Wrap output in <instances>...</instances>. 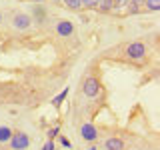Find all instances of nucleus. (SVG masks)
Masks as SVG:
<instances>
[{
    "label": "nucleus",
    "mask_w": 160,
    "mask_h": 150,
    "mask_svg": "<svg viewBox=\"0 0 160 150\" xmlns=\"http://www.w3.org/2000/svg\"><path fill=\"white\" fill-rule=\"evenodd\" d=\"M124 54H126V58L140 62V60H144L148 56V46L144 42H130V44H126V48H124Z\"/></svg>",
    "instance_id": "obj_1"
},
{
    "label": "nucleus",
    "mask_w": 160,
    "mask_h": 150,
    "mask_svg": "<svg viewBox=\"0 0 160 150\" xmlns=\"http://www.w3.org/2000/svg\"><path fill=\"white\" fill-rule=\"evenodd\" d=\"M8 146H10V150H28L30 148V136L26 132H22V130H16L10 136Z\"/></svg>",
    "instance_id": "obj_2"
},
{
    "label": "nucleus",
    "mask_w": 160,
    "mask_h": 150,
    "mask_svg": "<svg viewBox=\"0 0 160 150\" xmlns=\"http://www.w3.org/2000/svg\"><path fill=\"white\" fill-rule=\"evenodd\" d=\"M32 16L26 12H16L12 16V20H10V24H12V28L14 30H18V32H26V30L32 28Z\"/></svg>",
    "instance_id": "obj_3"
},
{
    "label": "nucleus",
    "mask_w": 160,
    "mask_h": 150,
    "mask_svg": "<svg viewBox=\"0 0 160 150\" xmlns=\"http://www.w3.org/2000/svg\"><path fill=\"white\" fill-rule=\"evenodd\" d=\"M54 30H56V34L60 38H70V36H74V32H76L74 22L68 20V18H58L56 22H54Z\"/></svg>",
    "instance_id": "obj_4"
},
{
    "label": "nucleus",
    "mask_w": 160,
    "mask_h": 150,
    "mask_svg": "<svg viewBox=\"0 0 160 150\" xmlns=\"http://www.w3.org/2000/svg\"><path fill=\"white\" fill-rule=\"evenodd\" d=\"M100 90H102V84H100V80L96 76H86L82 82V92L86 94L88 98H96L100 94Z\"/></svg>",
    "instance_id": "obj_5"
},
{
    "label": "nucleus",
    "mask_w": 160,
    "mask_h": 150,
    "mask_svg": "<svg viewBox=\"0 0 160 150\" xmlns=\"http://www.w3.org/2000/svg\"><path fill=\"white\" fill-rule=\"evenodd\" d=\"M98 128L94 126L92 122H86V124H82L80 126V138L82 140H86V142H90V144H94L98 140Z\"/></svg>",
    "instance_id": "obj_6"
},
{
    "label": "nucleus",
    "mask_w": 160,
    "mask_h": 150,
    "mask_svg": "<svg viewBox=\"0 0 160 150\" xmlns=\"http://www.w3.org/2000/svg\"><path fill=\"white\" fill-rule=\"evenodd\" d=\"M102 150H124V140L120 136H110L104 140Z\"/></svg>",
    "instance_id": "obj_7"
},
{
    "label": "nucleus",
    "mask_w": 160,
    "mask_h": 150,
    "mask_svg": "<svg viewBox=\"0 0 160 150\" xmlns=\"http://www.w3.org/2000/svg\"><path fill=\"white\" fill-rule=\"evenodd\" d=\"M12 132H14V130L10 128V126H6V124H0V146L8 144L10 136H12Z\"/></svg>",
    "instance_id": "obj_8"
},
{
    "label": "nucleus",
    "mask_w": 160,
    "mask_h": 150,
    "mask_svg": "<svg viewBox=\"0 0 160 150\" xmlns=\"http://www.w3.org/2000/svg\"><path fill=\"white\" fill-rule=\"evenodd\" d=\"M114 8H116V2H114V0H100V2H98V10H100V12H104V14L112 12Z\"/></svg>",
    "instance_id": "obj_9"
},
{
    "label": "nucleus",
    "mask_w": 160,
    "mask_h": 150,
    "mask_svg": "<svg viewBox=\"0 0 160 150\" xmlns=\"http://www.w3.org/2000/svg\"><path fill=\"white\" fill-rule=\"evenodd\" d=\"M68 92H70V88L66 86V88H64V90H62V92H60V94H56V96L52 98V106H54V108H60V104H62L64 100H66Z\"/></svg>",
    "instance_id": "obj_10"
},
{
    "label": "nucleus",
    "mask_w": 160,
    "mask_h": 150,
    "mask_svg": "<svg viewBox=\"0 0 160 150\" xmlns=\"http://www.w3.org/2000/svg\"><path fill=\"white\" fill-rule=\"evenodd\" d=\"M62 4L68 10H80L82 8V2H80V0H62Z\"/></svg>",
    "instance_id": "obj_11"
},
{
    "label": "nucleus",
    "mask_w": 160,
    "mask_h": 150,
    "mask_svg": "<svg viewBox=\"0 0 160 150\" xmlns=\"http://www.w3.org/2000/svg\"><path fill=\"white\" fill-rule=\"evenodd\" d=\"M144 4H146V10H150V12L160 10V0H144Z\"/></svg>",
    "instance_id": "obj_12"
},
{
    "label": "nucleus",
    "mask_w": 160,
    "mask_h": 150,
    "mask_svg": "<svg viewBox=\"0 0 160 150\" xmlns=\"http://www.w3.org/2000/svg\"><path fill=\"white\" fill-rule=\"evenodd\" d=\"M82 2V8H98L100 0H80Z\"/></svg>",
    "instance_id": "obj_13"
},
{
    "label": "nucleus",
    "mask_w": 160,
    "mask_h": 150,
    "mask_svg": "<svg viewBox=\"0 0 160 150\" xmlns=\"http://www.w3.org/2000/svg\"><path fill=\"white\" fill-rule=\"evenodd\" d=\"M58 134H60V126H58V124H56V126H52V128H50V130H48V140H52V138H56V136H58Z\"/></svg>",
    "instance_id": "obj_14"
},
{
    "label": "nucleus",
    "mask_w": 160,
    "mask_h": 150,
    "mask_svg": "<svg viewBox=\"0 0 160 150\" xmlns=\"http://www.w3.org/2000/svg\"><path fill=\"white\" fill-rule=\"evenodd\" d=\"M58 140H60V144H62L64 148H72V142L66 138V136H62V134H58Z\"/></svg>",
    "instance_id": "obj_15"
},
{
    "label": "nucleus",
    "mask_w": 160,
    "mask_h": 150,
    "mask_svg": "<svg viewBox=\"0 0 160 150\" xmlns=\"http://www.w3.org/2000/svg\"><path fill=\"white\" fill-rule=\"evenodd\" d=\"M42 150H56L54 140H46V142H44V146H42Z\"/></svg>",
    "instance_id": "obj_16"
},
{
    "label": "nucleus",
    "mask_w": 160,
    "mask_h": 150,
    "mask_svg": "<svg viewBox=\"0 0 160 150\" xmlns=\"http://www.w3.org/2000/svg\"><path fill=\"white\" fill-rule=\"evenodd\" d=\"M114 2H116V6H124V4H128L130 0H114Z\"/></svg>",
    "instance_id": "obj_17"
},
{
    "label": "nucleus",
    "mask_w": 160,
    "mask_h": 150,
    "mask_svg": "<svg viewBox=\"0 0 160 150\" xmlns=\"http://www.w3.org/2000/svg\"><path fill=\"white\" fill-rule=\"evenodd\" d=\"M130 2H134V4H138V6H140V4H144V0H130Z\"/></svg>",
    "instance_id": "obj_18"
},
{
    "label": "nucleus",
    "mask_w": 160,
    "mask_h": 150,
    "mask_svg": "<svg viewBox=\"0 0 160 150\" xmlns=\"http://www.w3.org/2000/svg\"><path fill=\"white\" fill-rule=\"evenodd\" d=\"M86 150H98V146H94V144H90V146H88Z\"/></svg>",
    "instance_id": "obj_19"
},
{
    "label": "nucleus",
    "mask_w": 160,
    "mask_h": 150,
    "mask_svg": "<svg viewBox=\"0 0 160 150\" xmlns=\"http://www.w3.org/2000/svg\"><path fill=\"white\" fill-rule=\"evenodd\" d=\"M2 20H4V16H2V12H0V24H2Z\"/></svg>",
    "instance_id": "obj_20"
},
{
    "label": "nucleus",
    "mask_w": 160,
    "mask_h": 150,
    "mask_svg": "<svg viewBox=\"0 0 160 150\" xmlns=\"http://www.w3.org/2000/svg\"><path fill=\"white\" fill-rule=\"evenodd\" d=\"M32 2H46V0H32Z\"/></svg>",
    "instance_id": "obj_21"
},
{
    "label": "nucleus",
    "mask_w": 160,
    "mask_h": 150,
    "mask_svg": "<svg viewBox=\"0 0 160 150\" xmlns=\"http://www.w3.org/2000/svg\"><path fill=\"white\" fill-rule=\"evenodd\" d=\"M52 2H62V0H52Z\"/></svg>",
    "instance_id": "obj_22"
}]
</instances>
